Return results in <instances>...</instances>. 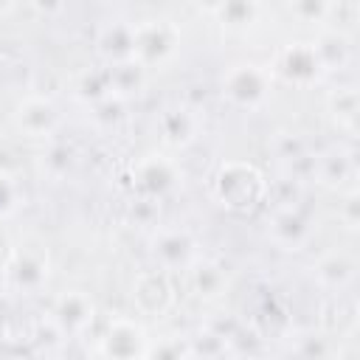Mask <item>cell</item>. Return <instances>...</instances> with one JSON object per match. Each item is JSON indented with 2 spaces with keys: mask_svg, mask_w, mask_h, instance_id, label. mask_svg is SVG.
<instances>
[{
  "mask_svg": "<svg viewBox=\"0 0 360 360\" xmlns=\"http://www.w3.org/2000/svg\"><path fill=\"white\" fill-rule=\"evenodd\" d=\"M267 188H270V180L264 177V172L248 160L219 163L211 180L214 200L231 214H250L256 205L267 200Z\"/></svg>",
  "mask_w": 360,
  "mask_h": 360,
  "instance_id": "obj_1",
  "label": "cell"
},
{
  "mask_svg": "<svg viewBox=\"0 0 360 360\" xmlns=\"http://www.w3.org/2000/svg\"><path fill=\"white\" fill-rule=\"evenodd\" d=\"M273 70L256 59H236L219 73V96L236 110H259L270 101L273 93Z\"/></svg>",
  "mask_w": 360,
  "mask_h": 360,
  "instance_id": "obj_2",
  "label": "cell"
},
{
  "mask_svg": "<svg viewBox=\"0 0 360 360\" xmlns=\"http://www.w3.org/2000/svg\"><path fill=\"white\" fill-rule=\"evenodd\" d=\"M51 278V259L42 242H22L6 262V284L11 292L37 295Z\"/></svg>",
  "mask_w": 360,
  "mask_h": 360,
  "instance_id": "obj_3",
  "label": "cell"
},
{
  "mask_svg": "<svg viewBox=\"0 0 360 360\" xmlns=\"http://www.w3.org/2000/svg\"><path fill=\"white\" fill-rule=\"evenodd\" d=\"M177 48H180V28L169 17L135 20V62L143 70L172 62Z\"/></svg>",
  "mask_w": 360,
  "mask_h": 360,
  "instance_id": "obj_4",
  "label": "cell"
},
{
  "mask_svg": "<svg viewBox=\"0 0 360 360\" xmlns=\"http://www.w3.org/2000/svg\"><path fill=\"white\" fill-rule=\"evenodd\" d=\"M183 180V172L174 158L163 152H149L132 163V191L143 200H166Z\"/></svg>",
  "mask_w": 360,
  "mask_h": 360,
  "instance_id": "obj_5",
  "label": "cell"
},
{
  "mask_svg": "<svg viewBox=\"0 0 360 360\" xmlns=\"http://www.w3.org/2000/svg\"><path fill=\"white\" fill-rule=\"evenodd\" d=\"M146 346H149V338L143 323L129 315L107 318L104 329L96 338V352L104 360H143Z\"/></svg>",
  "mask_w": 360,
  "mask_h": 360,
  "instance_id": "obj_6",
  "label": "cell"
},
{
  "mask_svg": "<svg viewBox=\"0 0 360 360\" xmlns=\"http://www.w3.org/2000/svg\"><path fill=\"white\" fill-rule=\"evenodd\" d=\"M312 233H315L312 214L301 200L287 202V205H273V211L267 217V239L278 250L298 253L312 242Z\"/></svg>",
  "mask_w": 360,
  "mask_h": 360,
  "instance_id": "obj_7",
  "label": "cell"
},
{
  "mask_svg": "<svg viewBox=\"0 0 360 360\" xmlns=\"http://www.w3.org/2000/svg\"><path fill=\"white\" fill-rule=\"evenodd\" d=\"M149 253L158 270L177 273V270H188L200 259V245L194 233L186 228H158L152 233Z\"/></svg>",
  "mask_w": 360,
  "mask_h": 360,
  "instance_id": "obj_8",
  "label": "cell"
},
{
  "mask_svg": "<svg viewBox=\"0 0 360 360\" xmlns=\"http://www.w3.org/2000/svg\"><path fill=\"white\" fill-rule=\"evenodd\" d=\"M270 70H273V79H281L292 87H309V84L321 82V76H323L309 39H295V42L284 45L276 53V59L270 62Z\"/></svg>",
  "mask_w": 360,
  "mask_h": 360,
  "instance_id": "obj_9",
  "label": "cell"
},
{
  "mask_svg": "<svg viewBox=\"0 0 360 360\" xmlns=\"http://www.w3.org/2000/svg\"><path fill=\"white\" fill-rule=\"evenodd\" d=\"M14 124L22 135L28 138H42L51 141L62 124V112L51 96L42 93H28L17 101L14 107Z\"/></svg>",
  "mask_w": 360,
  "mask_h": 360,
  "instance_id": "obj_10",
  "label": "cell"
},
{
  "mask_svg": "<svg viewBox=\"0 0 360 360\" xmlns=\"http://www.w3.org/2000/svg\"><path fill=\"white\" fill-rule=\"evenodd\" d=\"M48 315L59 335H82L96 321V301L84 290H65L53 298Z\"/></svg>",
  "mask_w": 360,
  "mask_h": 360,
  "instance_id": "obj_11",
  "label": "cell"
},
{
  "mask_svg": "<svg viewBox=\"0 0 360 360\" xmlns=\"http://www.w3.org/2000/svg\"><path fill=\"white\" fill-rule=\"evenodd\" d=\"M357 177V158H354V146L346 143H335L323 152H315V172L312 180L332 188V191H346L354 186Z\"/></svg>",
  "mask_w": 360,
  "mask_h": 360,
  "instance_id": "obj_12",
  "label": "cell"
},
{
  "mask_svg": "<svg viewBox=\"0 0 360 360\" xmlns=\"http://www.w3.org/2000/svg\"><path fill=\"white\" fill-rule=\"evenodd\" d=\"M132 304L141 315L158 318L166 315L174 304V292H172V278L169 273L152 267V270H141L132 281Z\"/></svg>",
  "mask_w": 360,
  "mask_h": 360,
  "instance_id": "obj_13",
  "label": "cell"
},
{
  "mask_svg": "<svg viewBox=\"0 0 360 360\" xmlns=\"http://www.w3.org/2000/svg\"><path fill=\"white\" fill-rule=\"evenodd\" d=\"M200 129H202V115L191 104H169L158 115V132L169 149L191 146L200 138Z\"/></svg>",
  "mask_w": 360,
  "mask_h": 360,
  "instance_id": "obj_14",
  "label": "cell"
},
{
  "mask_svg": "<svg viewBox=\"0 0 360 360\" xmlns=\"http://www.w3.org/2000/svg\"><path fill=\"white\" fill-rule=\"evenodd\" d=\"M96 53L104 65L135 62V20L112 17L104 20L96 31Z\"/></svg>",
  "mask_w": 360,
  "mask_h": 360,
  "instance_id": "obj_15",
  "label": "cell"
},
{
  "mask_svg": "<svg viewBox=\"0 0 360 360\" xmlns=\"http://www.w3.org/2000/svg\"><path fill=\"white\" fill-rule=\"evenodd\" d=\"M357 276V259L349 250L332 248L312 262V281L326 292H343Z\"/></svg>",
  "mask_w": 360,
  "mask_h": 360,
  "instance_id": "obj_16",
  "label": "cell"
},
{
  "mask_svg": "<svg viewBox=\"0 0 360 360\" xmlns=\"http://www.w3.org/2000/svg\"><path fill=\"white\" fill-rule=\"evenodd\" d=\"M309 42H312V51L321 62L323 76L326 73H340L352 65L354 51H352V39H349L346 31H340L335 25H323V28H318L315 39H309Z\"/></svg>",
  "mask_w": 360,
  "mask_h": 360,
  "instance_id": "obj_17",
  "label": "cell"
},
{
  "mask_svg": "<svg viewBox=\"0 0 360 360\" xmlns=\"http://www.w3.org/2000/svg\"><path fill=\"white\" fill-rule=\"evenodd\" d=\"M326 110H329L332 121L343 132H349L354 138V132H357V115H360V93H357V87L354 84H338V87H332L329 96H326Z\"/></svg>",
  "mask_w": 360,
  "mask_h": 360,
  "instance_id": "obj_18",
  "label": "cell"
},
{
  "mask_svg": "<svg viewBox=\"0 0 360 360\" xmlns=\"http://www.w3.org/2000/svg\"><path fill=\"white\" fill-rule=\"evenodd\" d=\"M338 352V340L323 329H298L290 338L292 360H332Z\"/></svg>",
  "mask_w": 360,
  "mask_h": 360,
  "instance_id": "obj_19",
  "label": "cell"
},
{
  "mask_svg": "<svg viewBox=\"0 0 360 360\" xmlns=\"http://www.w3.org/2000/svg\"><path fill=\"white\" fill-rule=\"evenodd\" d=\"M188 284H191V290L200 295V298H217L225 287H228V273H225V267L219 264V262H214V259H197L188 270Z\"/></svg>",
  "mask_w": 360,
  "mask_h": 360,
  "instance_id": "obj_20",
  "label": "cell"
},
{
  "mask_svg": "<svg viewBox=\"0 0 360 360\" xmlns=\"http://www.w3.org/2000/svg\"><path fill=\"white\" fill-rule=\"evenodd\" d=\"M73 93H76V98H79L82 104H87V107H93V104L110 98V96H112L110 68L101 62L98 68H87V70H82L79 79H76V90H73Z\"/></svg>",
  "mask_w": 360,
  "mask_h": 360,
  "instance_id": "obj_21",
  "label": "cell"
},
{
  "mask_svg": "<svg viewBox=\"0 0 360 360\" xmlns=\"http://www.w3.org/2000/svg\"><path fill=\"white\" fill-rule=\"evenodd\" d=\"M107 68H110L112 96L129 101L135 93L143 90V84H146V70H143L138 62H118V65H107Z\"/></svg>",
  "mask_w": 360,
  "mask_h": 360,
  "instance_id": "obj_22",
  "label": "cell"
},
{
  "mask_svg": "<svg viewBox=\"0 0 360 360\" xmlns=\"http://www.w3.org/2000/svg\"><path fill=\"white\" fill-rule=\"evenodd\" d=\"M143 360H191V343L188 335L172 332L158 340H149Z\"/></svg>",
  "mask_w": 360,
  "mask_h": 360,
  "instance_id": "obj_23",
  "label": "cell"
},
{
  "mask_svg": "<svg viewBox=\"0 0 360 360\" xmlns=\"http://www.w3.org/2000/svg\"><path fill=\"white\" fill-rule=\"evenodd\" d=\"M208 11L217 14L219 22H228V25H250V22H256V17L264 8L259 3H250V0H228V3L208 6Z\"/></svg>",
  "mask_w": 360,
  "mask_h": 360,
  "instance_id": "obj_24",
  "label": "cell"
},
{
  "mask_svg": "<svg viewBox=\"0 0 360 360\" xmlns=\"http://www.w3.org/2000/svg\"><path fill=\"white\" fill-rule=\"evenodd\" d=\"M42 166H45V172H48L53 180L68 177V174L73 172V166H76V152H73V146L65 143V141L51 138V141H48V149H45V155H42Z\"/></svg>",
  "mask_w": 360,
  "mask_h": 360,
  "instance_id": "obj_25",
  "label": "cell"
},
{
  "mask_svg": "<svg viewBox=\"0 0 360 360\" xmlns=\"http://www.w3.org/2000/svg\"><path fill=\"white\" fill-rule=\"evenodd\" d=\"M287 11L298 20V22H312V25H326L329 17L338 11L335 3H323V0H295L287 6Z\"/></svg>",
  "mask_w": 360,
  "mask_h": 360,
  "instance_id": "obj_26",
  "label": "cell"
},
{
  "mask_svg": "<svg viewBox=\"0 0 360 360\" xmlns=\"http://www.w3.org/2000/svg\"><path fill=\"white\" fill-rule=\"evenodd\" d=\"M87 110H90V118H93L96 127H101V129H115V127L124 121V115H127V98L110 96V98H104V101H98V104L87 107Z\"/></svg>",
  "mask_w": 360,
  "mask_h": 360,
  "instance_id": "obj_27",
  "label": "cell"
},
{
  "mask_svg": "<svg viewBox=\"0 0 360 360\" xmlns=\"http://www.w3.org/2000/svg\"><path fill=\"white\" fill-rule=\"evenodd\" d=\"M338 219L352 233L360 228V191H357V186H352V188L343 191V197L338 202Z\"/></svg>",
  "mask_w": 360,
  "mask_h": 360,
  "instance_id": "obj_28",
  "label": "cell"
},
{
  "mask_svg": "<svg viewBox=\"0 0 360 360\" xmlns=\"http://www.w3.org/2000/svg\"><path fill=\"white\" fill-rule=\"evenodd\" d=\"M17 205V183L0 172V217H8Z\"/></svg>",
  "mask_w": 360,
  "mask_h": 360,
  "instance_id": "obj_29",
  "label": "cell"
},
{
  "mask_svg": "<svg viewBox=\"0 0 360 360\" xmlns=\"http://www.w3.org/2000/svg\"><path fill=\"white\" fill-rule=\"evenodd\" d=\"M8 315H11V301H8V292L0 290V326L8 321Z\"/></svg>",
  "mask_w": 360,
  "mask_h": 360,
  "instance_id": "obj_30",
  "label": "cell"
},
{
  "mask_svg": "<svg viewBox=\"0 0 360 360\" xmlns=\"http://www.w3.org/2000/svg\"><path fill=\"white\" fill-rule=\"evenodd\" d=\"M11 8H14V6H8V3H0V17H3V14H8Z\"/></svg>",
  "mask_w": 360,
  "mask_h": 360,
  "instance_id": "obj_31",
  "label": "cell"
}]
</instances>
